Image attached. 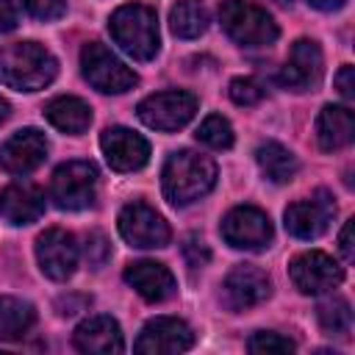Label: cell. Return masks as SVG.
I'll return each instance as SVG.
<instances>
[{
	"mask_svg": "<svg viewBox=\"0 0 355 355\" xmlns=\"http://www.w3.org/2000/svg\"><path fill=\"white\" fill-rule=\"evenodd\" d=\"M216 183V164L194 150H178L166 158L161 172L164 197L172 205H189L205 197Z\"/></svg>",
	"mask_w": 355,
	"mask_h": 355,
	"instance_id": "obj_1",
	"label": "cell"
},
{
	"mask_svg": "<svg viewBox=\"0 0 355 355\" xmlns=\"http://www.w3.org/2000/svg\"><path fill=\"white\" fill-rule=\"evenodd\" d=\"M58 72L55 58L36 42H14L0 47V83L17 92H39Z\"/></svg>",
	"mask_w": 355,
	"mask_h": 355,
	"instance_id": "obj_2",
	"label": "cell"
},
{
	"mask_svg": "<svg viewBox=\"0 0 355 355\" xmlns=\"http://www.w3.org/2000/svg\"><path fill=\"white\" fill-rule=\"evenodd\" d=\"M108 31H111V39L119 44V50L136 61L155 58L161 47L158 17L150 6H141V3L119 6L108 19Z\"/></svg>",
	"mask_w": 355,
	"mask_h": 355,
	"instance_id": "obj_3",
	"label": "cell"
},
{
	"mask_svg": "<svg viewBox=\"0 0 355 355\" xmlns=\"http://www.w3.org/2000/svg\"><path fill=\"white\" fill-rule=\"evenodd\" d=\"M225 33L241 47H266L277 39V22L247 0H225L219 8Z\"/></svg>",
	"mask_w": 355,
	"mask_h": 355,
	"instance_id": "obj_4",
	"label": "cell"
},
{
	"mask_svg": "<svg viewBox=\"0 0 355 355\" xmlns=\"http://www.w3.org/2000/svg\"><path fill=\"white\" fill-rule=\"evenodd\" d=\"M97 166L92 161H67L53 172L50 197L64 211H80L94 202Z\"/></svg>",
	"mask_w": 355,
	"mask_h": 355,
	"instance_id": "obj_5",
	"label": "cell"
},
{
	"mask_svg": "<svg viewBox=\"0 0 355 355\" xmlns=\"http://www.w3.org/2000/svg\"><path fill=\"white\" fill-rule=\"evenodd\" d=\"M80 67H83V78L103 94H122L128 89L136 86V72L130 67H125L105 44L100 42H89L80 50Z\"/></svg>",
	"mask_w": 355,
	"mask_h": 355,
	"instance_id": "obj_6",
	"label": "cell"
},
{
	"mask_svg": "<svg viewBox=\"0 0 355 355\" xmlns=\"http://www.w3.org/2000/svg\"><path fill=\"white\" fill-rule=\"evenodd\" d=\"M119 236L130 244V247H139V250H155V247H166L169 244V225L166 219L150 208L147 202L141 200H133L128 202L122 211H119Z\"/></svg>",
	"mask_w": 355,
	"mask_h": 355,
	"instance_id": "obj_7",
	"label": "cell"
},
{
	"mask_svg": "<svg viewBox=\"0 0 355 355\" xmlns=\"http://www.w3.org/2000/svg\"><path fill=\"white\" fill-rule=\"evenodd\" d=\"M139 119L153 130H178L197 114V97L191 92H158L136 105Z\"/></svg>",
	"mask_w": 355,
	"mask_h": 355,
	"instance_id": "obj_8",
	"label": "cell"
},
{
	"mask_svg": "<svg viewBox=\"0 0 355 355\" xmlns=\"http://www.w3.org/2000/svg\"><path fill=\"white\" fill-rule=\"evenodd\" d=\"M219 233L236 250H263L272 241V222L261 208L236 205L225 214Z\"/></svg>",
	"mask_w": 355,
	"mask_h": 355,
	"instance_id": "obj_9",
	"label": "cell"
},
{
	"mask_svg": "<svg viewBox=\"0 0 355 355\" xmlns=\"http://www.w3.org/2000/svg\"><path fill=\"white\" fill-rule=\"evenodd\" d=\"M288 275L294 288H300V294H324L341 286L344 280V269L338 266V261H333L327 252L319 250L300 252L288 263Z\"/></svg>",
	"mask_w": 355,
	"mask_h": 355,
	"instance_id": "obj_10",
	"label": "cell"
},
{
	"mask_svg": "<svg viewBox=\"0 0 355 355\" xmlns=\"http://www.w3.org/2000/svg\"><path fill=\"white\" fill-rule=\"evenodd\" d=\"M336 216V202L330 197V191L319 189L316 194H311L308 200H297L286 208L283 219H286V230L294 236V239H319L330 222Z\"/></svg>",
	"mask_w": 355,
	"mask_h": 355,
	"instance_id": "obj_11",
	"label": "cell"
},
{
	"mask_svg": "<svg viewBox=\"0 0 355 355\" xmlns=\"http://www.w3.org/2000/svg\"><path fill=\"white\" fill-rule=\"evenodd\" d=\"M191 344H194V330L183 319L158 316L141 327L133 349L139 355H175V352H186Z\"/></svg>",
	"mask_w": 355,
	"mask_h": 355,
	"instance_id": "obj_12",
	"label": "cell"
},
{
	"mask_svg": "<svg viewBox=\"0 0 355 355\" xmlns=\"http://www.w3.org/2000/svg\"><path fill=\"white\" fill-rule=\"evenodd\" d=\"M36 261L39 269L50 277V280H67L75 275L78 266V244L75 236L61 230V227H50L36 239Z\"/></svg>",
	"mask_w": 355,
	"mask_h": 355,
	"instance_id": "obj_13",
	"label": "cell"
},
{
	"mask_svg": "<svg viewBox=\"0 0 355 355\" xmlns=\"http://www.w3.org/2000/svg\"><path fill=\"white\" fill-rule=\"evenodd\" d=\"M324 75V55L313 39H297L291 44L288 61L280 69V83L291 92H308L316 89Z\"/></svg>",
	"mask_w": 355,
	"mask_h": 355,
	"instance_id": "obj_14",
	"label": "cell"
},
{
	"mask_svg": "<svg viewBox=\"0 0 355 355\" xmlns=\"http://www.w3.org/2000/svg\"><path fill=\"white\" fill-rule=\"evenodd\" d=\"M100 147H103V155H105L108 166L116 169V172H136L150 158L147 139L139 136L130 128H122V125L105 128L103 136H100Z\"/></svg>",
	"mask_w": 355,
	"mask_h": 355,
	"instance_id": "obj_15",
	"label": "cell"
},
{
	"mask_svg": "<svg viewBox=\"0 0 355 355\" xmlns=\"http://www.w3.org/2000/svg\"><path fill=\"white\" fill-rule=\"evenodd\" d=\"M269 294H272V283H269L266 272H261L258 266H250V263L230 269L222 283V297H225L227 308H233V311L255 308Z\"/></svg>",
	"mask_w": 355,
	"mask_h": 355,
	"instance_id": "obj_16",
	"label": "cell"
},
{
	"mask_svg": "<svg viewBox=\"0 0 355 355\" xmlns=\"http://www.w3.org/2000/svg\"><path fill=\"white\" fill-rule=\"evenodd\" d=\"M47 158V139L36 128H25L0 144V169L8 175H28Z\"/></svg>",
	"mask_w": 355,
	"mask_h": 355,
	"instance_id": "obj_17",
	"label": "cell"
},
{
	"mask_svg": "<svg viewBox=\"0 0 355 355\" xmlns=\"http://www.w3.org/2000/svg\"><path fill=\"white\" fill-rule=\"evenodd\" d=\"M125 283L147 302H164L175 294V275L158 261H136L125 269Z\"/></svg>",
	"mask_w": 355,
	"mask_h": 355,
	"instance_id": "obj_18",
	"label": "cell"
},
{
	"mask_svg": "<svg viewBox=\"0 0 355 355\" xmlns=\"http://www.w3.org/2000/svg\"><path fill=\"white\" fill-rule=\"evenodd\" d=\"M72 341L80 352H89V355H116L125 349L122 330L111 316H92L80 322Z\"/></svg>",
	"mask_w": 355,
	"mask_h": 355,
	"instance_id": "obj_19",
	"label": "cell"
},
{
	"mask_svg": "<svg viewBox=\"0 0 355 355\" xmlns=\"http://www.w3.org/2000/svg\"><path fill=\"white\" fill-rule=\"evenodd\" d=\"M44 214V194L31 183H11L0 191V216L11 225H31Z\"/></svg>",
	"mask_w": 355,
	"mask_h": 355,
	"instance_id": "obj_20",
	"label": "cell"
},
{
	"mask_svg": "<svg viewBox=\"0 0 355 355\" xmlns=\"http://www.w3.org/2000/svg\"><path fill=\"white\" fill-rule=\"evenodd\" d=\"M355 136V116L347 105H324L316 119V139L324 153L341 150Z\"/></svg>",
	"mask_w": 355,
	"mask_h": 355,
	"instance_id": "obj_21",
	"label": "cell"
},
{
	"mask_svg": "<svg viewBox=\"0 0 355 355\" xmlns=\"http://www.w3.org/2000/svg\"><path fill=\"white\" fill-rule=\"evenodd\" d=\"M44 116L53 128L64 130V133H83L89 125H92V108L86 100L80 97H72V94H61V97H53L47 105H44Z\"/></svg>",
	"mask_w": 355,
	"mask_h": 355,
	"instance_id": "obj_22",
	"label": "cell"
},
{
	"mask_svg": "<svg viewBox=\"0 0 355 355\" xmlns=\"http://www.w3.org/2000/svg\"><path fill=\"white\" fill-rule=\"evenodd\" d=\"M255 161H258L261 172L266 175V180H272V183H288L297 175V158L280 141H263L255 150Z\"/></svg>",
	"mask_w": 355,
	"mask_h": 355,
	"instance_id": "obj_23",
	"label": "cell"
},
{
	"mask_svg": "<svg viewBox=\"0 0 355 355\" xmlns=\"http://www.w3.org/2000/svg\"><path fill=\"white\" fill-rule=\"evenodd\" d=\"M36 322V311L31 302L19 297H0V341L22 338Z\"/></svg>",
	"mask_w": 355,
	"mask_h": 355,
	"instance_id": "obj_24",
	"label": "cell"
},
{
	"mask_svg": "<svg viewBox=\"0 0 355 355\" xmlns=\"http://www.w3.org/2000/svg\"><path fill=\"white\" fill-rule=\"evenodd\" d=\"M169 28L178 39H197L208 28V8L202 0H178L169 11Z\"/></svg>",
	"mask_w": 355,
	"mask_h": 355,
	"instance_id": "obj_25",
	"label": "cell"
},
{
	"mask_svg": "<svg viewBox=\"0 0 355 355\" xmlns=\"http://www.w3.org/2000/svg\"><path fill=\"white\" fill-rule=\"evenodd\" d=\"M316 319H319V324H322L324 333H330V336H347L349 327H352L349 302L341 300V297L324 300V302L316 308Z\"/></svg>",
	"mask_w": 355,
	"mask_h": 355,
	"instance_id": "obj_26",
	"label": "cell"
},
{
	"mask_svg": "<svg viewBox=\"0 0 355 355\" xmlns=\"http://www.w3.org/2000/svg\"><path fill=\"white\" fill-rule=\"evenodd\" d=\"M197 139L211 150H227V147H233V128H230V122L225 116L211 114V116H205L200 122Z\"/></svg>",
	"mask_w": 355,
	"mask_h": 355,
	"instance_id": "obj_27",
	"label": "cell"
},
{
	"mask_svg": "<svg viewBox=\"0 0 355 355\" xmlns=\"http://www.w3.org/2000/svg\"><path fill=\"white\" fill-rule=\"evenodd\" d=\"M247 347H250L252 355H288V352L297 349L291 338H286V336H280V333H272V330L255 333V336L247 341Z\"/></svg>",
	"mask_w": 355,
	"mask_h": 355,
	"instance_id": "obj_28",
	"label": "cell"
},
{
	"mask_svg": "<svg viewBox=\"0 0 355 355\" xmlns=\"http://www.w3.org/2000/svg\"><path fill=\"white\" fill-rule=\"evenodd\" d=\"M227 94L236 105H255L263 100V86L255 80V78H233L230 86H227Z\"/></svg>",
	"mask_w": 355,
	"mask_h": 355,
	"instance_id": "obj_29",
	"label": "cell"
},
{
	"mask_svg": "<svg viewBox=\"0 0 355 355\" xmlns=\"http://www.w3.org/2000/svg\"><path fill=\"white\" fill-rule=\"evenodd\" d=\"M86 261L94 266V269H100L105 261H108V255H111V244H108V239L100 233V230H92L89 236H86Z\"/></svg>",
	"mask_w": 355,
	"mask_h": 355,
	"instance_id": "obj_30",
	"label": "cell"
},
{
	"mask_svg": "<svg viewBox=\"0 0 355 355\" xmlns=\"http://www.w3.org/2000/svg\"><path fill=\"white\" fill-rule=\"evenodd\" d=\"M22 6L36 19H58L67 11V0H22Z\"/></svg>",
	"mask_w": 355,
	"mask_h": 355,
	"instance_id": "obj_31",
	"label": "cell"
},
{
	"mask_svg": "<svg viewBox=\"0 0 355 355\" xmlns=\"http://www.w3.org/2000/svg\"><path fill=\"white\" fill-rule=\"evenodd\" d=\"M183 258H186V263L191 269H197V266H205L211 261V250H208V244L200 236H186V241H183Z\"/></svg>",
	"mask_w": 355,
	"mask_h": 355,
	"instance_id": "obj_32",
	"label": "cell"
},
{
	"mask_svg": "<svg viewBox=\"0 0 355 355\" xmlns=\"http://www.w3.org/2000/svg\"><path fill=\"white\" fill-rule=\"evenodd\" d=\"M336 89H338V94H341L344 100H352V97H355V69H352L349 64H344V67L338 69V75H336Z\"/></svg>",
	"mask_w": 355,
	"mask_h": 355,
	"instance_id": "obj_33",
	"label": "cell"
},
{
	"mask_svg": "<svg viewBox=\"0 0 355 355\" xmlns=\"http://www.w3.org/2000/svg\"><path fill=\"white\" fill-rule=\"evenodd\" d=\"M17 28V6L14 0H0V33H8Z\"/></svg>",
	"mask_w": 355,
	"mask_h": 355,
	"instance_id": "obj_34",
	"label": "cell"
},
{
	"mask_svg": "<svg viewBox=\"0 0 355 355\" xmlns=\"http://www.w3.org/2000/svg\"><path fill=\"white\" fill-rule=\"evenodd\" d=\"M338 247H341V252H344V258H347V261H352V258H355V250H352V219H347V222H344L341 236H338Z\"/></svg>",
	"mask_w": 355,
	"mask_h": 355,
	"instance_id": "obj_35",
	"label": "cell"
},
{
	"mask_svg": "<svg viewBox=\"0 0 355 355\" xmlns=\"http://www.w3.org/2000/svg\"><path fill=\"white\" fill-rule=\"evenodd\" d=\"M313 8H319V11H338L347 0H308Z\"/></svg>",
	"mask_w": 355,
	"mask_h": 355,
	"instance_id": "obj_36",
	"label": "cell"
},
{
	"mask_svg": "<svg viewBox=\"0 0 355 355\" xmlns=\"http://www.w3.org/2000/svg\"><path fill=\"white\" fill-rule=\"evenodd\" d=\"M8 114H11V105H8V100H6V97H0V122H6V119H8Z\"/></svg>",
	"mask_w": 355,
	"mask_h": 355,
	"instance_id": "obj_37",
	"label": "cell"
},
{
	"mask_svg": "<svg viewBox=\"0 0 355 355\" xmlns=\"http://www.w3.org/2000/svg\"><path fill=\"white\" fill-rule=\"evenodd\" d=\"M275 3H283V6H288V3H291V0H275Z\"/></svg>",
	"mask_w": 355,
	"mask_h": 355,
	"instance_id": "obj_38",
	"label": "cell"
}]
</instances>
